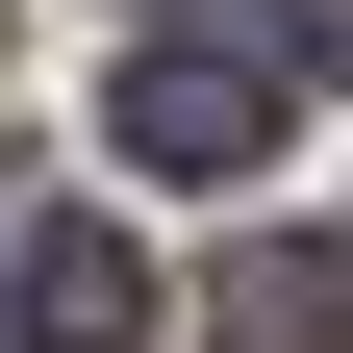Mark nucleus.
Wrapping results in <instances>:
<instances>
[{
	"label": "nucleus",
	"instance_id": "obj_1",
	"mask_svg": "<svg viewBox=\"0 0 353 353\" xmlns=\"http://www.w3.org/2000/svg\"><path fill=\"white\" fill-rule=\"evenodd\" d=\"M101 126H126V176H202V202H228V176L278 152V51H202V26H152V51L101 76Z\"/></svg>",
	"mask_w": 353,
	"mask_h": 353
},
{
	"label": "nucleus",
	"instance_id": "obj_2",
	"mask_svg": "<svg viewBox=\"0 0 353 353\" xmlns=\"http://www.w3.org/2000/svg\"><path fill=\"white\" fill-rule=\"evenodd\" d=\"M0 328L26 353H152V252L101 202H51V228H0Z\"/></svg>",
	"mask_w": 353,
	"mask_h": 353
},
{
	"label": "nucleus",
	"instance_id": "obj_3",
	"mask_svg": "<svg viewBox=\"0 0 353 353\" xmlns=\"http://www.w3.org/2000/svg\"><path fill=\"white\" fill-rule=\"evenodd\" d=\"M228 328L252 353H353V252H228Z\"/></svg>",
	"mask_w": 353,
	"mask_h": 353
},
{
	"label": "nucleus",
	"instance_id": "obj_4",
	"mask_svg": "<svg viewBox=\"0 0 353 353\" xmlns=\"http://www.w3.org/2000/svg\"><path fill=\"white\" fill-rule=\"evenodd\" d=\"M278 76H353V0H278Z\"/></svg>",
	"mask_w": 353,
	"mask_h": 353
},
{
	"label": "nucleus",
	"instance_id": "obj_5",
	"mask_svg": "<svg viewBox=\"0 0 353 353\" xmlns=\"http://www.w3.org/2000/svg\"><path fill=\"white\" fill-rule=\"evenodd\" d=\"M0 26H26V0H0Z\"/></svg>",
	"mask_w": 353,
	"mask_h": 353
}]
</instances>
